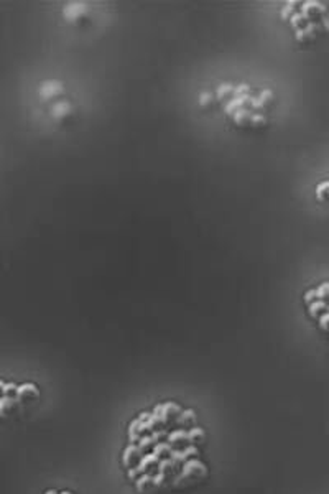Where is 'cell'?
Instances as JSON below:
<instances>
[{
    "label": "cell",
    "instance_id": "30bf717a",
    "mask_svg": "<svg viewBox=\"0 0 329 494\" xmlns=\"http://www.w3.org/2000/svg\"><path fill=\"white\" fill-rule=\"evenodd\" d=\"M153 453L158 456L160 460L170 458L171 453H173V447H171L168 442H160L153 447Z\"/></svg>",
    "mask_w": 329,
    "mask_h": 494
},
{
    "label": "cell",
    "instance_id": "2e32d148",
    "mask_svg": "<svg viewBox=\"0 0 329 494\" xmlns=\"http://www.w3.org/2000/svg\"><path fill=\"white\" fill-rule=\"evenodd\" d=\"M152 438H153V442L155 443H160L163 438H168V432H166V428H156V430L152 432Z\"/></svg>",
    "mask_w": 329,
    "mask_h": 494
},
{
    "label": "cell",
    "instance_id": "5bb4252c",
    "mask_svg": "<svg viewBox=\"0 0 329 494\" xmlns=\"http://www.w3.org/2000/svg\"><path fill=\"white\" fill-rule=\"evenodd\" d=\"M171 460L175 461V463H186V461H190V458H188V455L185 453V450H173V453H171L170 456Z\"/></svg>",
    "mask_w": 329,
    "mask_h": 494
},
{
    "label": "cell",
    "instance_id": "52a82bcc",
    "mask_svg": "<svg viewBox=\"0 0 329 494\" xmlns=\"http://www.w3.org/2000/svg\"><path fill=\"white\" fill-rule=\"evenodd\" d=\"M20 405V399L17 395H2V400H0V413L2 417H7L8 412L17 410Z\"/></svg>",
    "mask_w": 329,
    "mask_h": 494
},
{
    "label": "cell",
    "instance_id": "8fae6325",
    "mask_svg": "<svg viewBox=\"0 0 329 494\" xmlns=\"http://www.w3.org/2000/svg\"><path fill=\"white\" fill-rule=\"evenodd\" d=\"M142 425H140V420L137 418L128 425V440H130V443H138V440L142 438Z\"/></svg>",
    "mask_w": 329,
    "mask_h": 494
},
{
    "label": "cell",
    "instance_id": "e0dca14e",
    "mask_svg": "<svg viewBox=\"0 0 329 494\" xmlns=\"http://www.w3.org/2000/svg\"><path fill=\"white\" fill-rule=\"evenodd\" d=\"M45 494H59V493H56L55 490H48V491H46Z\"/></svg>",
    "mask_w": 329,
    "mask_h": 494
},
{
    "label": "cell",
    "instance_id": "9c48e42d",
    "mask_svg": "<svg viewBox=\"0 0 329 494\" xmlns=\"http://www.w3.org/2000/svg\"><path fill=\"white\" fill-rule=\"evenodd\" d=\"M206 442V432L203 430L201 427H193L188 430V443L196 447V445H201Z\"/></svg>",
    "mask_w": 329,
    "mask_h": 494
},
{
    "label": "cell",
    "instance_id": "6da1fadb",
    "mask_svg": "<svg viewBox=\"0 0 329 494\" xmlns=\"http://www.w3.org/2000/svg\"><path fill=\"white\" fill-rule=\"evenodd\" d=\"M152 413L158 418L160 425L166 428V427H170L171 423L176 425V418L181 413V407L175 404V402H168V404H163V405H156Z\"/></svg>",
    "mask_w": 329,
    "mask_h": 494
},
{
    "label": "cell",
    "instance_id": "7a4b0ae2",
    "mask_svg": "<svg viewBox=\"0 0 329 494\" xmlns=\"http://www.w3.org/2000/svg\"><path fill=\"white\" fill-rule=\"evenodd\" d=\"M206 475H208L206 465L201 463V461L196 460V458H193V460L186 461V463L183 465L181 473H180V476H178L175 481H181V480H201V478H204Z\"/></svg>",
    "mask_w": 329,
    "mask_h": 494
},
{
    "label": "cell",
    "instance_id": "ba28073f",
    "mask_svg": "<svg viewBox=\"0 0 329 494\" xmlns=\"http://www.w3.org/2000/svg\"><path fill=\"white\" fill-rule=\"evenodd\" d=\"M176 425L181 428H193L196 427V412L193 409L181 410V413L176 418Z\"/></svg>",
    "mask_w": 329,
    "mask_h": 494
},
{
    "label": "cell",
    "instance_id": "4fadbf2b",
    "mask_svg": "<svg viewBox=\"0 0 329 494\" xmlns=\"http://www.w3.org/2000/svg\"><path fill=\"white\" fill-rule=\"evenodd\" d=\"M138 447H140V450H142V452L145 453V455H147L148 452H150V450H152V452H153V447H155V442H153V438H152V435H142V438H140L138 440Z\"/></svg>",
    "mask_w": 329,
    "mask_h": 494
},
{
    "label": "cell",
    "instance_id": "9a60e30c",
    "mask_svg": "<svg viewBox=\"0 0 329 494\" xmlns=\"http://www.w3.org/2000/svg\"><path fill=\"white\" fill-rule=\"evenodd\" d=\"M2 394L3 395H10V394H17V389H18V385L17 384H13V382H5V380H2Z\"/></svg>",
    "mask_w": 329,
    "mask_h": 494
},
{
    "label": "cell",
    "instance_id": "3957f363",
    "mask_svg": "<svg viewBox=\"0 0 329 494\" xmlns=\"http://www.w3.org/2000/svg\"><path fill=\"white\" fill-rule=\"evenodd\" d=\"M143 452L140 450V447L137 443H130L128 447L123 450V455H122V463L125 466L127 470H132V468H137L140 465V461L143 460Z\"/></svg>",
    "mask_w": 329,
    "mask_h": 494
},
{
    "label": "cell",
    "instance_id": "8992f818",
    "mask_svg": "<svg viewBox=\"0 0 329 494\" xmlns=\"http://www.w3.org/2000/svg\"><path fill=\"white\" fill-rule=\"evenodd\" d=\"M15 395H17L20 400H30V399H36V397L40 395V390L33 382H25V384L18 385L17 394Z\"/></svg>",
    "mask_w": 329,
    "mask_h": 494
},
{
    "label": "cell",
    "instance_id": "5b68a950",
    "mask_svg": "<svg viewBox=\"0 0 329 494\" xmlns=\"http://www.w3.org/2000/svg\"><path fill=\"white\" fill-rule=\"evenodd\" d=\"M135 488L140 494H148L156 490V483H155V475L145 473L142 476H138L135 480Z\"/></svg>",
    "mask_w": 329,
    "mask_h": 494
},
{
    "label": "cell",
    "instance_id": "277c9868",
    "mask_svg": "<svg viewBox=\"0 0 329 494\" xmlns=\"http://www.w3.org/2000/svg\"><path fill=\"white\" fill-rule=\"evenodd\" d=\"M166 442H168L171 447H173V450H183V448H186L188 445V432L185 430V428H178V430H173V432H170L168 433V438H166Z\"/></svg>",
    "mask_w": 329,
    "mask_h": 494
},
{
    "label": "cell",
    "instance_id": "7c38bea8",
    "mask_svg": "<svg viewBox=\"0 0 329 494\" xmlns=\"http://www.w3.org/2000/svg\"><path fill=\"white\" fill-rule=\"evenodd\" d=\"M178 466V463H175L171 458H165V460H161L160 461V465H158V473L161 475H165L166 478H168L170 475H173L175 473V468Z\"/></svg>",
    "mask_w": 329,
    "mask_h": 494
},
{
    "label": "cell",
    "instance_id": "ac0fdd59",
    "mask_svg": "<svg viewBox=\"0 0 329 494\" xmlns=\"http://www.w3.org/2000/svg\"><path fill=\"white\" fill-rule=\"evenodd\" d=\"M59 494H73V493H71V491H61Z\"/></svg>",
    "mask_w": 329,
    "mask_h": 494
}]
</instances>
